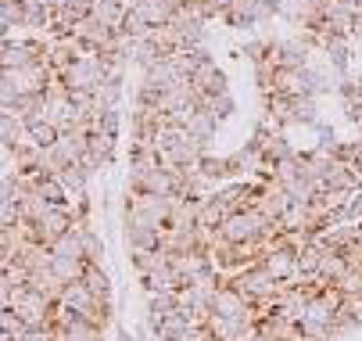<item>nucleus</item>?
<instances>
[{"instance_id": "f257e3e1", "label": "nucleus", "mask_w": 362, "mask_h": 341, "mask_svg": "<svg viewBox=\"0 0 362 341\" xmlns=\"http://www.w3.org/2000/svg\"><path fill=\"white\" fill-rule=\"evenodd\" d=\"M105 79H108V72H105V62H100V54H86V58H79L72 69H65L62 76H54V83H62L65 90H97Z\"/></svg>"}, {"instance_id": "f03ea898", "label": "nucleus", "mask_w": 362, "mask_h": 341, "mask_svg": "<svg viewBox=\"0 0 362 341\" xmlns=\"http://www.w3.org/2000/svg\"><path fill=\"white\" fill-rule=\"evenodd\" d=\"M308 54H313V47H308L301 36H291V40H276V47H273V65L276 69H305L308 65Z\"/></svg>"}, {"instance_id": "7ed1b4c3", "label": "nucleus", "mask_w": 362, "mask_h": 341, "mask_svg": "<svg viewBox=\"0 0 362 341\" xmlns=\"http://www.w3.org/2000/svg\"><path fill=\"white\" fill-rule=\"evenodd\" d=\"M190 83L204 93V97H216V93H230V83H226V72L216 65V58H209L204 65H197V72L190 76Z\"/></svg>"}, {"instance_id": "20e7f679", "label": "nucleus", "mask_w": 362, "mask_h": 341, "mask_svg": "<svg viewBox=\"0 0 362 341\" xmlns=\"http://www.w3.org/2000/svg\"><path fill=\"white\" fill-rule=\"evenodd\" d=\"M122 237H126V248L129 252H158L162 248V230H154V226H140V223H129L126 219Z\"/></svg>"}, {"instance_id": "39448f33", "label": "nucleus", "mask_w": 362, "mask_h": 341, "mask_svg": "<svg viewBox=\"0 0 362 341\" xmlns=\"http://www.w3.org/2000/svg\"><path fill=\"white\" fill-rule=\"evenodd\" d=\"M212 313L216 316H247L251 313V302L240 295L233 284H223L216 291V299H212Z\"/></svg>"}, {"instance_id": "423d86ee", "label": "nucleus", "mask_w": 362, "mask_h": 341, "mask_svg": "<svg viewBox=\"0 0 362 341\" xmlns=\"http://www.w3.org/2000/svg\"><path fill=\"white\" fill-rule=\"evenodd\" d=\"M262 22H266L262 0H237V4L226 11V25H233V29H255Z\"/></svg>"}, {"instance_id": "0eeeda50", "label": "nucleus", "mask_w": 362, "mask_h": 341, "mask_svg": "<svg viewBox=\"0 0 362 341\" xmlns=\"http://www.w3.org/2000/svg\"><path fill=\"white\" fill-rule=\"evenodd\" d=\"M62 306H65V309H72V313H79V316H90V313L100 306V299L93 295V291H90L83 280H72V284H65Z\"/></svg>"}, {"instance_id": "6e6552de", "label": "nucleus", "mask_w": 362, "mask_h": 341, "mask_svg": "<svg viewBox=\"0 0 362 341\" xmlns=\"http://www.w3.org/2000/svg\"><path fill=\"white\" fill-rule=\"evenodd\" d=\"M190 327H197V320H194V313L190 309H176V313H169L158 327H154V334H158V341H180Z\"/></svg>"}, {"instance_id": "1a4fd4ad", "label": "nucleus", "mask_w": 362, "mask_h": 341, "mask_svg": "<svg viewBox=\"0 0 362 341\" xmlns=\"http://www.w3.org/2000/svg\"><path fill=\"white\" fill-rule=\"evenodd\" d=\"M76 233H79V245H83V259L90 262V266H100V259H105V241H100V233L90 226V219H79L76 226H72Z\"/></svg>"}, {"instance_id": "9d476101", "label": "nucleus", "mask_w": 362, "mask_h": 341, "mask_svg": "<svg viewBox=\"0 0 362 341\" xmlns=\"http://www.w3.org/2000/svg\"><path fill=\"white\" fill-rule=\"evenodd\" d=\"M262 266H266L276 280H294V273H298V259H294V252H287V248H269V252L262 255Z\"/></svg>"}, {"instance_id": "9b49d317", "label": "nucleus", "mask_w": 362, "mask_h": 341, "mask_svg": "<svg viewBox=\"0 0 362 341\" xmlns=\"http://www.w3.org/2000/svg\"><path fill=\"white\" fill-rule=\"evenodd\" d=\"M190 137H197V140H204V144H209L216 133H219V119L212 115V108H197L190 119H187V126H183Z\"/></svg>"}, {"instance_id": "f8f14e48", "label": "nucleus", "mask_w": 362, "mask_h": 341, "mask_svg": "<svg viewBox=\"0 0 362 341\" xmlns=\"http://www.w3.org/2000/svg\"><path fill=\"white\" fill-rule=\"evenodd\" d=\"M50 25H54V8H47L43 0H29V4H25V25H22V29L47 36Z\"/></svg>"}, {"instance_id": "ddd939ff", "label": "nucleus", "mask_w": 362, "mask_h": 341, "mask_svg": "<svg viewBox=\"0 0 362 341\" xmlns=\"http://www.w3.org/2000/svg\"><path fill=\"white\" fill-rule=\"evenodd\" d=\"M197 169H201V176H204V180H212L216 187H219V183H226V180H233L230 155H204V158L197 162Z\"/></svg>"}, {"instance_id": "4468645a", "label": "nucleus", "mask_w": 362, "mask_h": 341, "mask_svg": "<svg viewBox=\"0 0 362 341\" xmlns=\"http://www.w3.org/2000/svg\"><path fill=\"white\" fill-rule=\"evenodd\" d=\"M173 29H176V36H180L183 47H204V22H201V18L176 15V18H173Z\"/></svg>"}, {"instance_id": "2eb2a0df", "label": "nucleus", "mask_w": 362, "mask_h": 341, "mask_svg": "<svg viewBox=\"0 0 362 341\" xmlns=\"http://www.w3.org/2000/svg\"><path fill=\"white\" fill-rule=\"evenodd\" d=\"M93 101H97V115L119 108V101H122V79H105L93 90Z\"/></svg>"}, {"instance_id": "dca6fc26", "label": "nucleus", "mask_w": 362, "mask_h": 341, "mask_svg": "<svg viewBox=\"0 0 362 341\" xmlns=\"http://www.w3.org/2000/svg\"><path fill=\"white\" fill-rule=\"evenodd\" d=\"M291 119L298 126H320V108H316V97H291Z\"/></svg>"}, {"instance_id": "f3484780", "label": "nucleus", "mask_w": 362, "mask_h": 341, "mask_svg": "<svg viewBox=\"0 0 362 341\" xmlns=\"http://www.w3.org/2000/svg\"><path fill=\"white\" fill-rule=\"evenodd\" d=\"M173 262V255L169 252H133V270L140 273V277H147V273H158V270H165Z\"/></svg>"}, {"instance_id": "a211bd4d", "label": "nucleus", "mask_w": 362, "mask_h": 341, "mask_svg": "<svg viewBox=\"0 0 362 341\" xmlns=\"http://www.w3.org/2000/svg\"><path fill=\"white\" fill-rule=\"evenodd\" d=\"M58 180H62V187L69 190V202H72V198H79V194H86V180H90V173L76 162V166H65V169L58 173Z\"/></svg>"}, {"instance_id": "6ab92c4d", "label": "nucleus", "mask_w": 362, "mask_h": 341, "mask_svg": "<svg viewBox=\"0 0 362 341\" xmlns=\"http://www.w3.org/2000/svg\"><path fill=\"white\" fill-rule=\"evenodd\" d=\"M327 284H337L344 273H348V262H344V255L341 252H334V248H327L323 252V259H320V270H316Z\"/></svg>"}, {"instance_id": "aec40b11", "label": "nucleus", "mask_w": 362, "mask_h": 341, "mask_svg": "<svg viewBox=\"0 0 362 341\" xmlns=\"http://www.w3.org/2000/svg\"><path fill=\"white\" fill-rule=\"evenodd\" d=\"M83 284L93 291V295H97L100 302H112V280H108V273L100 270V266H86V273H83Z\"/></svg>"}, {"instance_id": "412c9836", "label": "nucleus", "mask_w": 362, "mask_h": 341, "mask_svg": "<svg viewBox=\"0 0 362 341\" xmlns=\"http://www.w3.org/2000/svg\"><path fill=\"white\" fill-rule=\"evenodd\" d=\"M126 11H129V8H122V4H97V8H93V18H97L100 25H108L112 33H122Z\"/></svg>"}, {"instance_id": "4be33fe9", "label": "nucleus", "mask_w": 362, "mask_h": 341, "mask_svg": "<svg viewBox=\"0 0 362 341\" xmlns=\"http://www.w3.org/2000/svg\"><path fill=\"white\" fill-rule=\"evenodd\" d=\"M115 144H119V137H108V133H90V151L105 162V169L115 162Z\"/></svg>"}, {"instance_id": "5701e85b", "label": "nucleus", "mask_w": 362, "mask_h": 341, "mask_svg": "<svg viewBox=\"0 0 362 341\" xmlns=\"http://www.w3.org/2000/svg\"><path fill=\"white\" fill-rule=\"evenodd\" d=\"M50 252H54V259H83V245H79V233L69 230L65 237H58L54 245H50ZM86 262V259H83Z\"/></svg>"}, {"instance_id": "b1692460", "label": "nucleus", "mask_w": 362, "mask_h": 341, "mask_svg": "<svg viewBox=\"0 0 362 341\" xmlns=\"http://www.w3.org/2000/svg\"><path fill=\"white\" fill-rule=\"evenodd\" d=\"M204 108H212V115H216L219 122H226V119H233V115H237V101H233V93H216V97H209V101H204Z\"/></svg>"}, {"instance_id": "393cba45", "label": "nucleus", "mask_w": 362, "mask_h": 341, "mask_svg": "<svg viewBox=\"0 0 362 341\" xmlns=\"http://www.w3.org/2000/svg\"><path fill=\"white\" fill-rule=\"evenodd\" d=\"M86 266H90V262H83V259H54V266H50V270H54L65 284H72V280H83Z\"/></svg>"}, {"instance_id": "a878e982", "label": "nucleus", "mask_w": 362, "mask_h": 341, "mask_svg": "<svg viewBox=\"0 0 362 341\" xmlns=\"http://www.w3.org/2000/svg\"><path fill=\"white\" fill-rule=\"evenodd\" d=\"M0 330H4V334H15V337H22V334L29 330V323L22 320V313H18V309H0Z\"/></svg>"}, {"instance_id": "bb28decb", "label": "nucleus", "mask_w": 362, "mask_h": 341, "mask_svg": "<svg viewBox=\"0 0 362 341\" xmlns=\"http://www.w3.org/2000/svg\"><path fill=\"white\" fill-rule=\"evenodd\" d=\"M358 327H362V320H358L355 313H348L344 306L337 309V316H334V323H330L334 337H341V334H351V330H358Z\"/></svg>"}, {"instance_id": "cd10ccee", "label": "nucleus", "mask_w": 362, "mask_h": 341, "mask_svg": "<svg viewBox=\"0 0 362 341\" xmlns=\"http://www.w3.org/2000/svg\"><path fill=\"white\" fill-rule=\"evenodd\" d=\"M97 133H108V137H119L122 133V112L112 108L105 115H97Z\"/></svg>"}, {"instance_id": "c85d7f7f", "label": "nucleus", "mask_w": 362, "mask_h": 341, "mask_svg": "<svg viewBox=\"0 0 362 341\" xmlns=\"http://www.w3.org/2000/svg\"><path fill=\"white\" fill-rule=\"evenodd\" d=\"M334 287L341 291V295H362V270H348Z\"/></svg>"}, {"instance_id": "c756f323", "label": "nucleus", "mask_w": 362, "mask_h": 341, "mask_svg": "<svg viewBox=\"0 0 362 341\" xmlns=\"http://www.w3.org/2000/svg\"><path fill=\"white\" fill-rule=\"evenodd\" d=\"M344 212H348V223H362V190L348 194V202H344Z\"/></svg>"}, {"instance_id": "7c9ffc66", "label": "nucleus", "mask_w": 362, "mask_h": 341, "mask_svg": "<svg viewBox=\"0 0 362 341\" xmlns=\"http://www.w3.org/2000/svg\"><path fill=\"white\" fill-rule=\"evenodd\" d=\"M0 4H15V0H0Z\"/></svg>"}]
</instances>
